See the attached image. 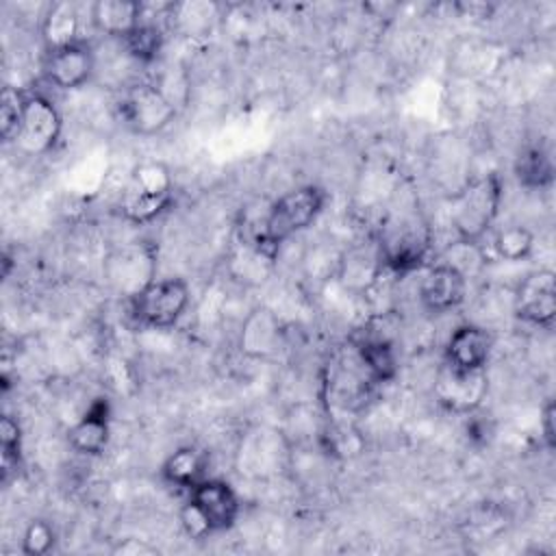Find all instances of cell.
<instances>
[{
  "label": "cell",
  "mask_w": 556,
  "mask_h": 556,
  "mask_svg": "<svg viewBox=\"0 0 556 556\" xmlns=\"http://www.w3.org/2000/svg\"><path fill=\"white\" fill-rule=\"evenodd\" d=\"M513 313L528 326L549 330L556 319V274L549 267L528 271L513 291Z\"/></svg>",
  "instance_id": "52a82bcc"
},
{
  "label": "cell",
  "mask_w": 556,
  "mask_h": 556,
  "mask_svg": "<svg viewBox=\"0 0 556 556\" xmlns=\"http://www.w3.org/2000/svg\"><path fill=\"white\" fill-rule=\"evenodd\" d=\"M208 458L206 452L198 445H180L174 452L167 454V458L161 465V478L176 486L191 491L198 482H202L208 473Z\"/></svg>",
  "instance_id": "d6986e66"
},
{
  "label": "cell",
  "mask_w": 556,
  "mask_h": 556,
  "mask_svg": "<svg viewBox=\"0 0 556 556\" xmlns=\"http://www.w3.org/2000/svg\"><path fill=\"white\" fill-rule=\"evenodd\" d=\"M502 206V180L497 174L471 176L450 195V222L458 243L480 245L493 230Z\"/></svg>",
  "instance_id": "7a4b0ae2"
},
{
  "label": "cell",
  "mask_w": 556,
  "mask_h": 556,
  "mask_svg": "<svg viewBox=\"0 0 556 556\" xmlns=\"http://www.w3.org/2000/svg\"><path fill=\"white\" fill-rule=\"evenodd\" d=\"M419 304L430 315H445L467 300V274L450 261L434 263L419 280Z\"/></svg>",
  "instance_id": "7c38bea8"
},
{
  "label": "cell",
  "mask_w": 556,
  "mask_h": 556,
  "mask_svg": "<svg viewBox=\"0 0 556 556\" xmlns=\"http://www.w3.org/2000/svg\"><path fill=\"white\" fill-rule=\"evenodd\" d=\"M119 41V48L122 52L139 63V65H150L154 63L161 52H163V46H165V33L159 24L154 22H146L141 20L130 33H126Z\"/></svg>",
  "instance_id": "7402d4cb"
},
{
  "label": "cell",
  "mask_w": 556,
  "mask_h": 556,
  "mask_svg": "<svg viewBox=\"0 0 556 556\" xmlns=\"http://www.w3.org/2000/svg\"><path fill=\"white\" fill-rule=\"evenodd\" d=\"M326 202L328 191L313 182L285 191L269 204L261 222V230L254 237V250L263 258L271 261L285 241L304 232L317 222L326 208Z\"/></svg>",
  "instance_id": "6da1fadb"
},
{
  "label": "cell",
  "mask_w": 556,
  "mask_h": 556,
  "mask_svg": "<svg viewBox=\"0 0 556 556\" xmlns=\"http://www.w3.org/2000/svg\"><path fill=\"white\" fill-rule=\"evenodd\" d=\"M111 441V404L106 397H96L87 410L67 430L70 447L80 456H100Z\"/></svg>",
  "instance_id": "2e32d148"
},
{
  "label": "cell",
  "mask_w": 556,
  "mask_h": 556,
  "mask_svg": "<svg viewBox=\"0 0 556 556\" xmlns=\"http://www.w3.org/2000/svg\"><path fill=\"white\" fill-rule=\"evenodd\" d=\"M154 271H156V252L146 241L126 243L113 250L104 261V276L109 285L117 293L126 295L128 300L156 278Z\"/></svg>",
  "instance_id": "ba28073f"
},
{
  "label": "cell",
  "mask_w": 556,
  "mask_h": 556,
  "mask_svg": "<svg viewBox=\"0 0 556 556\" xmlns=\"http://www.w3.org/2000/svg\"><path fill=\"white\" fill-rule=\"evenodd\" d=\"M493 352V334L480 324H460L445 341V365L460 371L486 369Z\"/></svg>",
  "instance_id": "9a60e30c"
},
{
  "label": "cell",
  "mask_w": 556,
  "mask_h": 556,
  "mask_svg": "<svg viewBox=\"0 0 556 556\" xmlns=\"http://www.w3.org/2000/svg\"><path fill=\"white\" fill-rule=\"evenodd\" d=\"M174 176L163 161H141L130 169L119 211L130 224H150L169 208Z\"/></svg>",
  "instance_id": "277c9868"
},
{
  "label": "cell",
  "mask_w": 556,
  "mask_h": 556,
  "mask_svg": "<svg viewBox=\"0 0 556 556\" xmlns=\"http://www.w3.org/2000/svg\"><path fill=\"white\" fill-rule=\"evenodd\" d=\"M113 554L122 556H156L159 549L143 539H124L113 547Z\"/></svg>",
  "instance_id": "83f0119b"
},
{
  "label": "cell",
  "mask_w": 556,
  "mask_h": 556,
  "mask_svg": "<svg viewBox=\"0 0 556 556\" xmlns=\"http://www.w3.org/2000/svg\"><path fill=\"white\" fill-rule=\"evenodd\" d=\"M187 504L200 515L211 534L230 530L241 513V500L235 486L224 478L211 476L189 491Z\"/></svg>",
  "instance_id": "30bf717a"
},
{
  "label": "cell",
  "mask_w": 556,
  "mask_h": 556,
  "mask_svg": "<svg viewBox=\"0 0 556 556\" xmlns=\"http://www.w3.org/2000/svg\"><path fill=\"white\" fill-rule=\"evenodd\" d=\"M356 358L371 382H393L400 371L395 337L374 328L371 321L354 334Z\"/></svg>",
  "instance_id": "5bb4252c"
},
{
  "label": "cell",
  "mask_w": 556,
  "mask_h": 556,
  "mask_svg": "<svg viewBox=\"0 0 556 556\" xmlns=\"http://www.w3.org/2000/svg\"><path fill=\"white\" fill-rule=\"evenodd\" d=\"M513 174L519 187L543 191L554 182V161L543 143H526L513 163Z\"/></svg>",
  "instance_id": "ffe728a7"
},
{
  "label": "cell",
  "mask_w": 556,
  "mask_h": 556,
  "mask_svg": "<svg viewBox=\"0 0 556 556\" xmlns=\"http://www.w3.org/2000/svg\"><path fill=\"white\" fill-rule=\"evenodd\" d=\"M122 124L141 137H154L163 132L178 113L176 100L159 85L137 80L122 91L117 102Z\"/></svg>",
  "instance_id": "5b68a950"
},
{
  "label": "cell",
  "mask_w": 556,
  "mask_h": 556,
  "mask_svg": "<svg viewBox=\"0 0 556 556\" xmlns=\"http://www.w3.org/2000/svg\"><path fill=\"white\" fill-rule=\"evenodd\" d=\"M91 26L111 39H122L143 20V4L135 0H96L89 7Z\"/></svg>",
  "instance_id": "e0dca14e"
},
{
  "label": "cell",
  "mask_w": 556,
  "mask_h": 556,
  "mask_svg": "<svg viewBox=\"0 0 556 556\" xmlns=\"http://www.w3.org/2000/svg\"><path fill=\"white\" fill-rule=\"evenodd\" d=\"M80 11L70 0H56L46 7L41 17V37L46 50L61 48L80 39Z\"/></svg>",
  "instance_id": "44dd1931"
},
{
  "label": "cell",
  "mask_w": 556,
  "mask_h": 556,
  "mask_svg": "<svg viewBox=\"0 0 556 556\" xmlns=\"http://www.w3.org/2000/svg\"><path fill=\"white\" fill-rule=\"evenodd\" d=\"M96 52L89 41L78 39L74 43L46 50L43 76L61 91H76L85 87L96 74Z\"/></svg>",
  "instance_id": "8fae6325"
},
{
  "label": "cell",
  "mask_w": 556,
  "mask_h": 556,
  "mask_svg": "<svg viewBox=\"0 0 556 556\" xmlns=\"http://www.w3.org/2000/svg\"><path fill=\"white\" fill-rule=\"evenodd\" d=\"M61 130L63 117L56 104L43 93H28L15 146L30 156L48 154L56 146Z\"/></svg>",
  "instance_id": "9c48e42d"
},
{
  "label": "cell",
  "mask_w": 556,
  "mask_h": 556,
  "mask_svg": "<svg viewBox=\"0 0 556 556\" xmlns=\"http://www.w3.org/2000/svg\"><path fill=\"white\" fill-rule=\"evenodd\" d=\"M0 452H2V480H9L11 471L17 469L22 460V428L11 415L0 419Z\"/></svg>",
  "instance_id": "484cf974"
},
{
  "label": "cell",
  "mask_w": 556,
  "mask_h": 556,
  "mask_svg": "<svg viewBox=\"0 0 556 556\" xmlns=\"http://www.w3.org/2000/svg\"><path fill=\"white\" fill-rule=\"evenodd\" d=\"M536 237L534 232L517 222L500 226L491 237L493 254L504 263H521L528 261L534 252Z\"/></svg>",
  "instance_id": "603a6c76"
},
{
  "label": "cell",
  "mask_w": 556,
  "mask_h": 556,
  "mask_svg": "<svg viewBox=\"0 0 556 556\" xmlns=\"http://www.w3.org/2000/svg\"><path fill=\"white\" fill-rule=\"evenodd\" d=\"M280 345V321L269 308H254L241 326L239 348L250 358H269Z\"/></svg>",
  "instance_id": "ac0fdd59"
},
{
  "label": "cell",
  "mask_w": 556,
  "mask_h": 556,
  "mask_svg": "<svg viewBox=\"0 0 556 556\" xmlns=\"http://www.w3.org/2000/svg\"><path fill=\"white\" fill-rule=\"evenodd\" d=\"M56 545V530L48 519L35 517L26 523L20 541V549L26 556H43L50 554Z\"/></svg>",
  "instance_id": "d4e9b609"
},
{
  "label": "cell",
  "mask_w": 556,
  "mask_h": 556,
  "mask_svg": "<svg viewBox=\"0 0 556 556\" xmlns=\"http://www.w3.org/2000/svg\"><path fill=\"white\" fill-rule=\"evenodd\" d=\"M554 419H556L554 400H547L543 410H541V437H543V443H545L547 450L556 447V426H554Z\"/></svg>",
  "instance_id": "4316f807"
},
{
  "label": "cell",
  "mask_w": 556,
  "mask_h": 556,
  "mask_svg": "<svg viewBox=\"0 0 556 556\" xmlns=\"http://www.w3.org/2000/svg\"><path fill=\"white\" fill-rule=\"evenodd\" d=\"M430 228L419 213H400L380 226L378 237V258L384 271L402 276L417 267L428 256L430 250Z\"/></svg>",
  "instance_id": "3957f363"
},
{
  "label": "cell",
  "mask_w": 556,
  "mask_h": 556,
  "mask_svg": "<svg viewBox=\"0 0 556 556\" xmlns=\"http://www.w3.org/2000/svg\"><path fill=\"white\" fill-rule=\"evenodd\" d=\"M26 91L4 85L0 93V137L4 143H15L22 126L24 104H26Z\"/></svg>",
  "instance_id": "cb8c5ba5"
},
{
  "label": "cell",
  "mask_w": 556,
  "mask_h": 556,
  "mask_svg": "<svg viewBox=\"0 0 556 556\" xmlns=\"http://www.w3.org/2000/svg\"><path fill=\"white\" fill-rule=\"evenodd\" d=\"M486 391H489L486 369L460 371L443 363L434 382L437 402L443 408L460 415H469L476 408H480V404L486 397Z\"/></svg>",
  "instance_id": "4fadbf2b"
},
{
  "label": "cell",
  "mask_w": 556,
  "mask_h": 556,
  "mask_svg": "<svg viewBox=\"0 0 556 556\" xmlns=\"http://www.w3.org/2000/svg\"><path fill=\"white\" fill-rule=\"evenodd\" d=\"M128 302L137 324L154 330H169L185 317L191 302V289L180 276L154 278Z\"/></svg>",
  "instance_id": "8992f818"
}]
</instances>
